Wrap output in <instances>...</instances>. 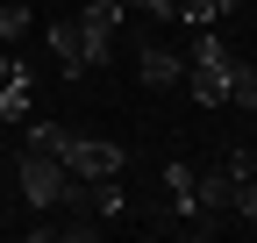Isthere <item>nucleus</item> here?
I'll use <instances>...</instances> for the list:
<instances>
[{
    "instance_id": "f03ea898",
    "label": "nucleus",
    "mask_w": 257,
    "mask_h": 243,
    "mask_svg": "<svg viewBox=\"0 0 257 243\" xmlns=\"http://www.w3.org/2000/svg\"><path fill=\"white\" fill-rule=\"evenodd\" d=\"M72 22H79V65L93 72V65H107V57H114V36L128 29V8H121V0H86Z\"/></svg>"
},
{
    "instance_id": "1a4fd4ad",
    "label": "nucleus",
    "mask_w": 257,
    "mask_h": 243,
    "mask_svg": "<svg viewBox=\"0 0 257 243\" xmlns=\"http://www.w3.org/2000/svg\"><path fill=\"white\" fill-rule=\"evenodd\" d=\"M229 107H243V114H257V72L236 57V72H229Z\"/></svg>"
},
{
    "instance_id": "9d476101",
    "label": "nucleus",
    "mask_w": 257,
    "mask_h": 243,
    "mask_svg": "<svg viewBox=\"0 0 257 243\" xmlns=\"http://www.w3.org/2000/svg\"><path fill=\"white\" fill-rule=\"evenodd\" d=\"M29 36V8L22 0H0V43H22Z\"/></svg>"
},
{
    "instance_id": "ddd939ff",
    "label": "nucleus",
    "mask_w": 257,
    "mask_h": 243,
    "mask_svg": "<svg viewBox=\"0 0 257 243\" xmlns=\"http://www.w3.org/2000/svg\"><path fill=\"white\" fill-rule=\"evenodd\" d=\"M221 165H229V179H250V172H257V150H250V143H236Z\"/></svg>"
},
{
    "instance_id": "39448f33",
    "label": "nucleus",
    "mask_w": 257,
    "mask_h": 243,
    "mask_svg": "<svg viewBox=\"0 0 257 243\" xmlns=\"http://www.w3.org/2000/svg\"><path fill=\"white\" fill-rule=\"evenodd\" d=\"M136 72H143V86H179L186 79V50H165V43H136Z\"/></svg>"
},
{
    "instance_id": "4468645a",
    "label": "nucleus",
    "mask_w": 257,
    "mask_h": 243,
    "mask_svg": "<svg viewBox=\"0 0 257 243\" xmlns=\"http://www.w3.org/2000/svg\"><path fill=\"white\" fill-rule=\"evenodd\" d=\"M121 8H143V15H157V22H165V15H179V0H121Z\"/></svg>"
},
{
    "instance_id": "9b49d317",
    "label": "nucleus",
    "mask_w": 257,
    "mask_h": 243,
    "mask_svg": "<svg viewBox=\"0 0 257 243\" xmlns=\"http://www.w3.org/2000/svg\"><path fill=\"white\" fill-rule=\"evenodd\" d=\"M121 207H128V193L114 186V179H93V215L107 222V215H121Z\"/></svg>"
},
{
    "instance_id": "20e7f679",
    "label": "nucleus",
    "mask_w": 257,
    "mask_h": 243,
    "mask_svg": "<svg viewBox=\"0 0 257 243\" xmlns=\"http://www.w3.org/2000/svg\"><path fill=\"white\" fill-rule=\"evenodd\" d=\"M72 179H114L121 165H128V150L114 143V136H72L64 143V158H57Z\"/></svg>"
},
{
    "instance_id": "2eb2a0df",
    "label": "nucleus",
    "mask_w": 257,
    "mask_h": 243,
    "mask_svg": "<svg viewBox=\"0 0 257 243\" xmlns=\"http://www.w3.org/2000/svg\"><path fill=\"white\" fill-rule=\"evenodd\" d=\"M8 79H22V65H15L8 50H0V86H8Z\"/></svg>"
},
{
    "instance_id": "dca6fc26",
    "label": "nucleus",
    "mask_w": 257,
    "mask_h": 243,
    "mask_svg": "<svg viewBox=\"0 0 257 243\" xmlns=\"http://www.w3.org/2000/svg\"><path fill=\"white\" fill-rule=\"evenodd\" d=\"M236 8H243V0H221V15H236Z\"/></svg>"
},
{
    "instance_id": "7ed1b4c3",
    "label": "nucleus",
    "mask_w": 257,
    "mask_h": 243,
    "mask_svg": "<svg viewBox=\"0 0 257 243\" xmlns=\"http://www.w3.org/2000/svg\"><path fill=\"white\" fill-rule=\"evenodd\" d=\"M15 186H22V200L43 215V207H57V193H64V165L50 158V150H29V143H22V158H15Z\"/></svg>"
},
{
    "instance_id": "423d86ee",
    "label": "nucleus",
    "mask_w": 257,
    "mask_h": 243,
    "mask_svg": "<svg viewBox=\"0 0 257 243\" xmlns=\"http://www.w3.org/2000/svg\"><path fill=\"white\" fill-rule=\"evenodd\" d=\"M229 200H236V179H229V165L193 179V207H207V215H229Z\"/></svg>"
},
{
    "instance_id": "6e6552de",
    "label": "nucleus",
    "mask_w": 257,
    "mask_h": 243,
    "mask_svg": "<svg viewBox=\"0 0 257 243\" xmlns=\"http://www.w3.org/2000/svg\"><path fill=\"white\" fill-rule=\"evenodd\" d=\"M29 114H36V107H29V72H22V79L0 86V122H15V129H22Z\"/></svg>"
},
{
    "instance_id": "f8f14e48",
    "label": "nucleus",
    "mask_w": 257,
    "mask_h": 243,
    "mask_svg": "<svg viewBox=\"0 0 257 243\" xmlns=\"http://www.w3.org/2000/svg\"><path fill=\"white\" fill-rule=\"evenodd\" d=\"M229 215L257 222V172H250V179H236V200H229Z\"/></svg>"
},
{
    "instance_id": "f257e3e1",
    "label": "nucleus",
    "mask_w": 257,
    "mask_h": 243,
    "mask_svg": "<svg viewBox=\"0 0 257 243\" xmlns=\"http://www.w3.org/2000/svg\"><path fill=\"white\" fill-rule=\"evenodd\" d=\"M229 72H236V50L214 36V29H193V50H186V93L200 107H229Z\"/></svg>"
},
{
    "instance_id": "0eeeda50",
    "label": "nucleus",
    "mask_w": 257,
    "mask_h": 243,
    "mask_svg": "<svg viewBox=\"0 0 257 243\" xmlns=\"http://www.w3.org/2000/svg\"><path fill=\"white\" fill-rule=\"evenodd\" d=\"M72 136H79L72 122H43V114L22 122V143H29V150H50V158H64V143H72Z\"/></svg>"
}]
</instances>
